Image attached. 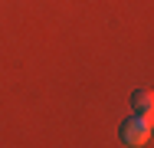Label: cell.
<instances>
[{
  "label": "cell",
  "instance_id": "7a4b0ae2",
  "mask_svg": "<svg viewBox=\"0 0 154 148\" xmlns=\"http://www.w3.org/2000/svg\"><path fill=\"white\" fill-rule=\"evenodd\" d=\"M151 102H154V95H151V89H138L134 95H131V105L141 112V115H151Z\"/></svg>",
  "mask_w": 154,
  "mask_h": 148
},
{
  "label": "cell",
  "instance_id": "6da1fadb",
  "mask_svg": "<svg viewBox=\"0 0 154 148\" xmlns=\"http://www.w3.org/2000/svg\"><path fill=\"white\" fill-rule=\"evenodd\" d=\"M151 138V115H131L122 125V142L131 148H141Z\"/></svg>",
  "mask_w": 154,
  "mask_h": 148
}]
</instances>
